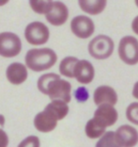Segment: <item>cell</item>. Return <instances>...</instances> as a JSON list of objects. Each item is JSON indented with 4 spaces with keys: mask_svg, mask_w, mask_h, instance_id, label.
Wrapping results in <instances>:
<instances>
[{
    "mask_svg": "<svg viewBox=\"0 0 138 147\" xmlns=\"http://www.w3.org/2000/svg\"><path fill=\"white\" fill-rule=\"evenodd\" d=\"M58 61L56 52L50 48L31 49L25 55V63L28 69L42 72L53 67Z\"/></svg>",
    "mask_w": 138,
    "mask_h": 147,
    "instance_id": "1",
    "label": "cell"
},
{
    "mask_svg": "<svg viewBox=\"0 0 138 147\" xmlns=\"http://www.w3.org/2000/svg\"><path fill=\"white\" fill-rule=\"evenodd\" d=\"M114 42L106 35H98L88 43V52L96 59H105L113 54Z\"/></svg>",
    "mask_w": 138,
    "mask_h": 147,
    "instance_id": "2",
    "label": "cell"
},
{
    "mask_svg": "<svg viewBox=\"0 0 138 147\" xmlns=\"http://www.w3.org/2000/svg\"><path fill=\"white\" fill-rule=\"evenodd\" d=\"M119 55L120 59L128 65L138 63V40L133 36H125L119 45Z\"/></svg>",
    "mask_w": 138,
    "mask_h": 147,
    "instance_id": "3",
    "label": "cell"
},
{
    "mask_svg": "<svg viewBox=\"0 0 138 147\" xmlns=\"http://www.w3.org/2000/svg\"><path fill=\"white\" fill-rule=\"evenodd\" d=\"M22 49V42L19 37L11 32L0 33V56L12 58L17 56Z\"/></svg>",
    "mask_w": 138,
    "mask_h": 147,
    "instance_id": "4",
    "label": "cell"
},
{
    "mask_svg": "<svg viewBox=\"0 0 138 147\" xmlns=\"http://www.w3.org/2000/svg\"><path fill=\"white\" fill-rule=\"evenodd\" d=\"M25 39L30 45H44L49 40V28L42 22H33L28 24L25 30Z\"/></svg>",
    "mask_w": 138,
    "mask_h": 147,
    "instance_id": "5",
    "label": "cell"
},
{
    "mask_svg": "<svg viewBox=\"0 0 138 147\" xmlns=\"http://www.w3.org/2000/svg\"><path fill=\"white\" fill-rule=\"evenodd\" d=\"M72 85L70 83L66 81L64 79H56L50 84L47 91V95L49 96L50 99L54 100H61L65 103L70 102L72 95Z\"/></svg>",
    "mask_w": 138,
    "mask_h": 147,
    "instance_id": "6",
    "label": "cell"
},
{
    "mask_svg": "<svg viewBox=\"0 0 138 147\" xmlns=\"http://www.w3.org/2000/svg\"><path fill=\"white\" fill-rule=\"evenodd\" d=\"M70 29L76 37L80 39H87L95 30V25L91 19L85 15H78L70 22Z\"/></svg>",
    "mask_w": 138,
    "mask_h": 147,
    "instance_id": "7",
    "label": "cell"
},
{
    "mask_svg": "<svg viewBox=\"0 0 138 147\" xmlns=\"http://www.w3.org/2000/svg\"><path fill=\"white\" fill-rule=\"evenodd\" d=\"M94 119L103 127H108L115 125L119 118L117 110L110 105H102L94 112Z\"/></svg>",
    "mask_w": 138,
    "mask_h": 147,
    "instance_id": "8",
    "label": "cell"
},
{
    "mask_svg": "<svg viewBox=\"0 0 138 147\" xmlns=\"http://www.w3.org/2000/svg\"><path fill=\"white\" fill-rule=\"evenodd\" d=\"M58 121V118L50 110L44 109L43 111L39 112L35 116L34 125L36 129L39 130L40 132L48 133L53 131L56 127Z\"/></svg>",
    "mask_w": 138,
    "mask_h": 147,
    "instance_id": "9",
    "label": "cell"
},
{
    "mask_svg": "<svg viewBox=\"0 0 138 147\" xmlns=\"http://www.w3.org/2000/svg\"><path fill=\"white\" fill-rule=\"evenodd\" d=\"M117 140L121 147H134L138 143V131L129 125H123L116 132Z\"/></svg>",
    "mask_w": 138,
    "mask_h": 147,
    "instance_id": "10",
    "label": "cell"
},
{
    "mask_svg": "<svg viewBox=\"0 0 138 147\" xmlns=\"http://www.w3.org/2000/svg\"><path fill=\"white\" fill-rule=\"evenodd\" d=\"M93 99L95 104L99 107L102 105L115 106L117 102V94L112 87L103 85L95 90Z\"/></svg>",
    "mask_w": 138,
    "mask_h": 147,
    "instance_id": "11",
    "label": "cell"
},
{
    "mask_svg": "<svg viewBox=\"0 0 138 147\" xmlns=\"http://www.w3.org/2000/svg\"><path fill=\"white\" fill-rule=\"evenodd\" d=\"M95 76V70L91 62L82 59L76 63L74 67V78L81 84H89Z\"/></svg>",
    "mask_w": 138,
    "mask_h": 147,
    "instance_id": "12",
    "label": "cell"
},
{
    "mask_svg": "<svg viewBox=\"0 0 138 147\" xmlns=\"http://www.w3.org/2000/svg\"><path fill=\"white\" fill-rule=\"evenodd\" d=\"M69 17V9L62 2H54L52 11L46 15V20L53 26H62Z\"/></svg>",
    "mask_w": 138,
    "mask_h": 147,
    "instance_id": "13",
    "label": "cell"
},
{
    "mask_svg": "<svg viewBox=\"0 0 138 147\" xmlns=\"http://www.w3.org/2000/svg\"><path fill=\"white\" fill-rule=\"evenodd\" d=\"M7 78L13 85H20L27 78V69L23 64L13 62L9 65L6 71Z\"/></svg>",
    "mask_w": 138,
    "mask_h": 147,
    "instance_id": "14",
    "label": "cell"
},
{
    "mask_svg": "<svg viewBox=\"0 0 138 147\" xmlns=\"http://www.w3.org/2000/svg\"><path fill=\"white\" fill-rule=\"evenodd\" d=\"M81 9L88 14L97 15L102 12L105 9L107 2L105 0H97V1H86V0H80L78 2Z\"/></svg>",
    "mask_w": 138,
    "mask_h": 147,
    "instance_id": "15",
    "label": "cell"
},
{
    "mask_svg": "<svg viewBox=\"0 0 138 147\" xmlns=\"http://www.w3.org/2000/svg\"><path fill=\"white\" fill-rule=\"evenodd\" d=\"M45 109L50 110L58 120H62L67 116L69 113V107L67 103L61 101V100H54L51 103L45 107Z\"/></svg>",
    "mask_w": 138,
    "mask_h": 147,
    "instance_id": "16",
    "label": "cell"
},
{
    "mask_svg": "<svg viewBox=\"0 0 138 147\" xmlns=\"http://www.w3.org/2000/svg\"><path fill=\"white\" fill-rule=\"evenodd\" d=\"M79 59L75 57H67L63 59L59 64V72L62 76L67 78H74V67Z\"/></svg>",
    "mask_w": 138,
    "mask_h": 147,
    "instance_id": "17",
    "label": "cell"
},
{
    "mask_svg": "<svg viewBox=\"0 0 138 147\" xmlns=\"http://www.w3.org/2000/svg\"><path fill=\"white\" fill-rule=\"evenodd\" d=\"M86 134L89 139H98L102 137L105 133V127L100 125L95 119H90L86 123L85 128Z\"/></svg>",
    "mask_w": 138,
    "mask_h": 147,
    "instance_id": "18",
    "label": "cell"
},
{
    "mask_svg": "<svg viewBox=\"0 0 138 147\" xmlns=\"http://www.w3.org/2000/svg\"><path fill=\"white\" fill-rule=\"evenodd\" d=\"M96 147H121L117 140L116 133L114 131H107L104 133L102 137H100L98 142L96 143Z\"/></svg>",
    "mask_w": 138,
    "mask_h": 147,
    "instance_id": "19",
    "label": "cell"
},
{
    "mask_svg": "<svg viewBox=\"0 0 138 147\" xmlns=\"http://www.w3.org/2000/svg\"><path fill=\"white\" fill-rule=\"evenodd\" d=\"M60 76L56 74L50 73L45 74V75L42 76L38 80V89L40 90V92H42L43 94L47 95V91H48V87L50 84L56 79H59Z\"/></svg>",
    "mask_w": 138,
    "mask_h": 147,
    "instance_id": "20",
    "label": "cell"
},
{
    "mask_svg": "<svg viewBox=\"0 0 138 147\" xmlns=\"http://www.w3.org/2000/svg\"><path fill=\"white\" fill-rule=\"evenodd\" d=\"M30 7L32 9L37 13L40 14H48V13L52 11L54 2L53 1H32L29 2Z\"/></svg>",
    "mask_w": 138,
    "mask_h": 147,
    "instance_id": "21",
    "label": "cell"
},
{
    "mask_svg": "<svg viewBox=\"0 0 138 147\" xmlns=\"http://www.w3.org/2000/svg\"><path fill=\"white\" fill-rule=\"evenodd\" d=\"M126 117L131 123L138 125V102H133L128 106L126 109Z\"/></svg>",
    "mask_w": 138,
    "mask_h": 147,
    "instance_id": "22",
    "label": "cell"
},
{
    "mask_svg": "<svg viewBox=\"0 0 138 147\" xmlns=\"http://www.w3.org/2000/svg\"><path fill=\"white\" fill-rule=\"evenodd\" d=\"M40 139L36 136H28L19 143L18 147H40Z\"/></svg>",
    "mask_w": 138,
    "mask_h": 147,
    "instance_id": "23",
    "label": "cell"
},
{
    "mask_svg": "<svg viewBox=\"0 0 138 147\" xmlns=\"http://www.w3.org/2000/svg\"><path fill=\"white\" fill-rule=\"evenodd\" d=\"M74 96L78 102H86L88 99V92L87 90L84 87H80L75 91Z\"/></svg>",
    "mask_w": 138,
    "mask_h": 147,
    "instance_id": "24",
    "label": "cell"
},
{
    "mask_svg": "<svg viewBox=\"0 0 138 147\" xmlns=\"http://www.w3.org/2000/svg\"><path fill=\"white\" fill-rule=\"evenodd\" d=\"M9 137L3 129L0 128V147H8Z\"/></svg>",
    "mask_w": 138,
    "mask_h": 147,
    "instance_id": "25",
    "label": "cell"
},
{
    "mask_svg": "<svg viewBox=\"0 0 138 147\" xmlns=\"http://www.w3.org/2000/svg\"><path fill=\"white\" fill-rule=\"evenodd\" d=\"M132 28H133V31L138 35V15L133 19V21L132 23Z\"/></svg>",
    "mask_w": 138,
    "mask_h": 147,
    "instance_id": "26",
    "label": "cell"
},
{
    "mask_svg": "<svg viewBox=\"0 0 138 147\" xmlns=\"http://www.w3.org/2000/svg\"><path fill=\"white\" fill-rule=\"evenodd\" d=\"M133 95L134 98L138 99V81L134 84L133 89Z\"/></svg>",
    "mask_w": 138,
    "mask_h": 147,
    "instance_id": "27",
    "label": "cell"
},
{
    "mask_svg": "<svg viewBox=\"0 0 138 147\" xmlns=\"http://www.w3.org/2000/svg\"><path fill=\"white\" fill-rule=\"evenodd\" d=\"M4 123H5V118H4V116L0 114V125L3 126V125H4Z\"/></svg>",
    "mask_w": 138,
    "mask_h": 147,
    "instance_id": "28",
    "label": "cell"
},
{
    "mask_svg": "<svg viewBox=\"0 0 138 147\" xmlns=\"http://www.w3.org/2000/svg\"><path fill=\"white\" fill-rule=\"evenodd\" d=\"M8 3V1H3V2H0V6L1 5H4V4H7Z\"/></svg>",
    "mask_w": 138,
    "mask_h": 147,
    "instance_id": "29",
    "label": "cell"
},
{
    "mask_svg": "<svg viewBox=\"0 0 138 147\" xmlns=\"http://www.w3.org/2000/svg\"><path fill=\"white\" fill-rule=\"evenodd\" d=\"M135 4H136V6L138 7V0H137V1H135Z\"/></svg>",
    "mask_w": 138,
    "mask_h": 147,
    "instance_id": "30",
    "label": "cell"
}]
</instances>
